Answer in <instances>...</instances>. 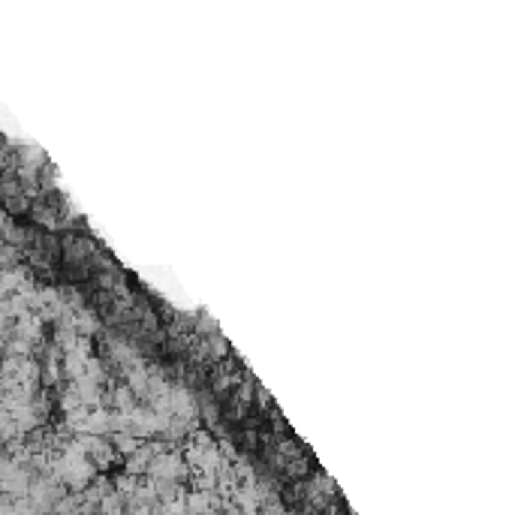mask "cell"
Returning a JSON list of instances; mask_svg holds the SVG:
<instances>
[{
    "label": "cell",
    "instance_id": "obj_1",
    "mask_svg": "<svg viewBox=\"0 0 515 515\" xmlns=\"http://www.w3.org/2000/svg\"><path fill=\"white\" fill-rule=\"evenodd\" d=\"M0 208H3L9 217H27V214H31V196L13 193V196L0 199Z\"/></svg>",
    "mask_w": 515,
    "mask_h": 515
},
{
    "label": "cell",
    "instance_id": "obj_2",
    "mask_svg": "<svg viewBox=\"0 0 515 515\" xmlns=\"http://www.w3.org/2000/svg\"><path fill=\"white\" fill-rule=\"evenodd\" d=\"M45 160H49V157L42 154V148H33V145H15V163H24V166L40 169Z\"/></svg>",
    "mask_w": 515,
    "mask_h": 515
},
{
    "label": "cell",
    "instance_id": "obj_3",
    "mask_svg": "<svg viewBox=\"0 0 515 515\" xmlns=\"http://www.w3.org/2000/svg\"><path fill=\"white\" fill-rule=\"evenodd\" d=\"M6 295V289H3V280H0V298H3Z\"/></svg>",
    "mask_w": 515,
    "mask_h": 515
}]
</instances>
